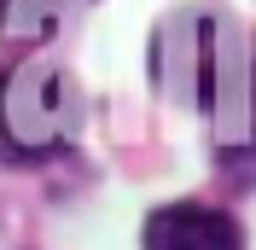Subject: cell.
Segmentation results:
<instances>
[{"instance_id": "6da1fadb", "label": "cell", "mask_w": 256, "mask_h": 250, "mask_svg": "<svg viewBox=\"0 0 256 250\" xmlns=\"http://www.w3.org/2000/svg\"><path fill=\"white\" fill-rule=\"evenodd\" d=\"M146 250H244L239 221L210 204H163L146 221Z\"/></svg>"}]
</instances>
